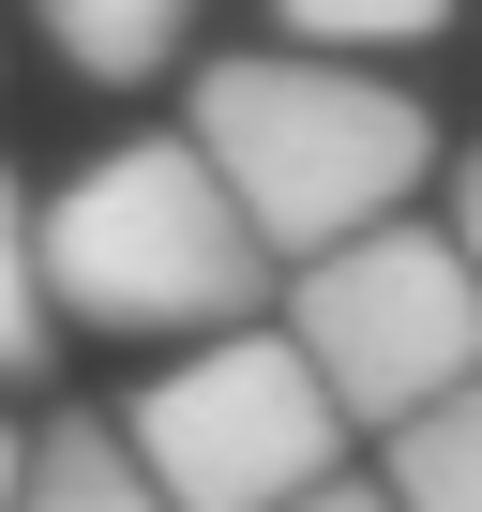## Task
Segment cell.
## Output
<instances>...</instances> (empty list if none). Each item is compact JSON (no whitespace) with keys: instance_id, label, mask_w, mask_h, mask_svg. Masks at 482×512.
I'll return each instance as SVG.
<instances>
[{"instance_id":"3957f363","label":"cell","mask_w":482,"mask_h":512,"mask_svg":"<svg viewBox=\"0 0 482 512\" xmlns=\"http://www.w3.org/2000/svg\"><path fill=\"white\" fill-rule=\"evenodd\" d=\"M136 467L166 482V512H287V497H317L332 482V452H347V407H332V377L287 347V332H196L151 392H136Z\"/></svg>"},{"instance_id":"8992f818","label":"cell","mask_w":482,"mask_h":512,"mask_svg":"<svg viewBox=\"0 0 482 512\" xmlns=\"http://www.w3.org/2000/svg\"><path fill=\"white\" fill-rule=\"evenodd\" d=\"M31 16H46V46H61L76 76L136 91V76H166V61H181V31H196V0H31Z\"/></svg>"},{"instance_id":"7a4b0ae2","label":"cell","mask_w":482,"mask_h":512,"mask_svg":"<svg viewBox=\"0 0 482 512\" xmlns=\"http://www.w3.org/2000/svg\"><path fill=\"white\" fill-rule=\"evenodd\" d=\"M31 226H46V302L91 332H241L272 287V241L241 226V196L196 136L91 151Z\"/></svg>"},{"instance_id":"30bf717a","label":"cell","mask_w":482,"mask_h":512,"mask_svg":"<svg viewBox=\"0 0 482 512\" xmlns=\"http://www.w3.org/2000/svg\"><path fill=\"white\" fill-rule=\"evenodd\" d=\"M452 241H467V272H482V151L452 166Z\"/></svg>"},{"instance_id":"5b68a950","label":"cell","mask_w":482,"mask_h":512,"mask_svg":"<svg viewBox=\"0 0 482 512\" xmlns=\"http://www.w3.org/2000/svg\"><path fill=\"white\" fill-rule=\"evenodd\" d=\"M16 512H166V482L136 467V437H121V422H46V437H31Z\"/></svg>"},{"instance_id":"6da1fadb","label":"cell","mask_w":482,"mask_h":512,"mask_svg":"<svg viewBox=\"0 0 482 512\" xmlns=\"http://www.w3.org/2000/svg\"><path fill=\"white\" fill-rule=\"evenodd\" d=\"M196 151L226 166L241 226H257L272 256H332L362 226H407V196L437 166V121H422V91H392L362 61L257 46V61L196 76Z\"/></svg>"},{"instance_id":"9c48e42d","label":"cell","mask_w":482,"mask_h":512,"mask_svg":"<svg viewBox=\"0 0 482 512\" xmlns=\"http://www.w3.org/2000/svg\"><path fill=\"white\" fill-rule=\"evenodd\" d=\"M437 16H452V0H287L302 46H422Z\"/></svg>"},{"instance_id":"ba28073f","label":"cell","mask_w":482,"mask_h":512,"mask_svg":"<svg viewBox=\"0 0 482 512\" xmlns=\"http://www.w3.org/2000/svg\"><path fill=\"white\" fill-rule=\"evenodd\" d=\"M46 226H31V196H16V166H0V377H31L46 362Z\"/></svg>"},{"instance_id":"52a82bcc","label":"cell","mask_w":482,"mask_h":512,"mask_svg":"<svg viewBox=\"0 0 482 512\" xmlns=\"http://www.w3.org/2000/svg\"><path fill=\"white\" fill-rule=\"evenodd\" d=\"M392 512H482V377L392 422Z\"/></svg>"},{"instance_id":"7c38bea8","label":"cell","mask_w":482,"mask_h":512,"mask_svg":"<svg viewBox=\"0 0 482 512\" xmlns=\"http://www.w3.org/2000/svg\"><path fill=\"white\" fill-rule=\"evenodd\" d=\"M16 482H31V452H16V422H0V512H16Z\"/></svg>"},{"instance_id":"277c9868","label":"cell","mask_w":482,"mask_h":512,"mask_svg":"<svg viewBox=\"0 0 482 512\" xmlns=\"http://www.w3.org/2000/svg\"><path fill=\"white\" fill-rule=\"evenodd\" d=\"M287 347L332 377L347 422H422L437 392L482 377V272H467V241H437V226H362V241L302 256Z\"/></svg>"},{"instance_id":"8fae6325","label":"cell","mask_w":482,"mask_h":512,"mask_svg":"<svg viewBox=\"0 0 482 512\" xmlns=\"http://www.w3.org/2000/svg\"><path fill=\"white\" fill-rule=\"evenodd\" d=\"M287 512H392V482H317V497H287Z\"/></svg>"}]
</instances>
